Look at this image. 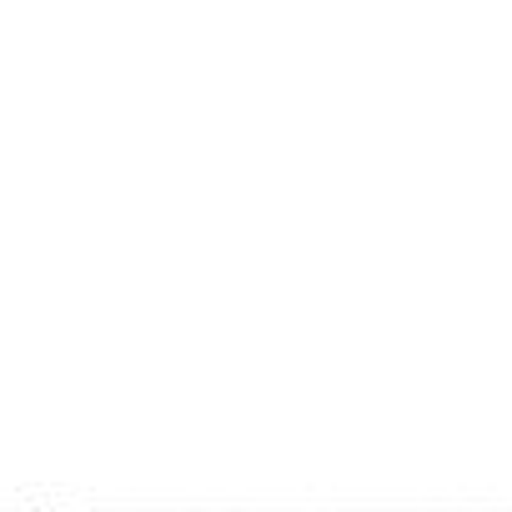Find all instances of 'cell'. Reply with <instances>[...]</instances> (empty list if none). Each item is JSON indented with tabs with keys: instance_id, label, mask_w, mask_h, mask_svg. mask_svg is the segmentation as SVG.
Listing matches in <instances>:
<instances>
[{
	"instance_id": "6da1fadb",
	"label": "cell",
	"mask_w": 512,
	"mask_h": 512,
	"mask_svg": "<svg viewBox=\"0 0 512 512\" xmlns=\"http://www.w3.org/2000/svg\"><path fill=\"white\" fill-rule=\"evenodd\" d=\"M61 512H66V507H61Z\"/></svg>"
}]
</instances>
